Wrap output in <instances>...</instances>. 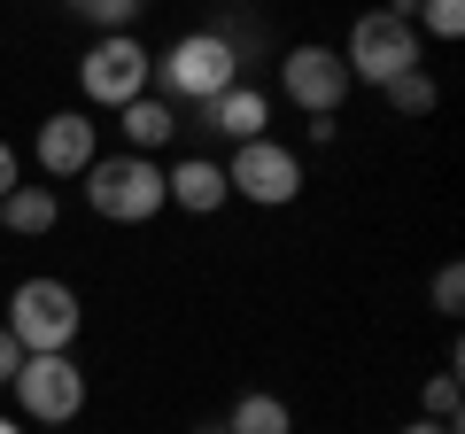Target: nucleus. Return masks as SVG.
<instances>
[{
	"label": "nucleus",
	"instance_id": "obj_1",
	"mask_svg": "<svg viewBox=\"0 0 465 434\" xmlns=\"http://www.w3.org/2000/svg\"><path fill=\"white\" fill-rule=\"evenodd\" d=\"M85 202H94V217H109V225H148L155 210H163V171L148 163V155H109V163H85Z\"/></svg>",
	"mask_w": 465,
	"mask_h": 434
},
{
	"label": "nucleus",
	"instance_id": "obj_2",
	"mask_svg": "<svg viewBox=\"0 0 465 434\" xmlns=\"http://www.w3.org/2000/svg\"><path fill=\"white\" fill-rule=\"evenodd\" d=\"M148 78H163L171 101H217L225 85H241V54H232L225 32H186V39H171V54Z\"/></svg>",
	"mask_w": 465,
	"mask_h": 434
},
{
	"label": "nucleus",
	"instance_id": "obj_3",
	"mask_svg": "<svg viewBox=\"0 0 465 434\" xmlns=\"http://www.w3.org/2000/svg\"><path fill=\"white\" fill-rule=\"evenodd\" d=\"M78 295H70L63 280H24L16 295H8V334L24 341V357H54L78 341Z\"/></svg>",
	"mask_w": 465,
	"mask_h": 434
},
{
	"label": "nucleus",
	"instance_id": "obj_4",
	"mask_svg": "<svg viewBox=\"0 0 465 434\" xmlns=\"http://www.w3.org/2000/svg\"><path fill=\"white\" fill-rule=\"evenodd\" d=\"M341 70H349V85H357V78H365V85L403 78V70H419V32H411L403 16H388V8H372V16H357V24H349Z\"/></svg>",
	"mask_w": 465,
	"mask_h": 434
},
{
	"label": "nucleus",
	"instance_id": "obj_5",
	"mask_svg": "<svg viewBox=\"0 0 465 434\" xmlns=\"http://www.w3.org/2000/svg\"><path fill=\"white\" fill-rule=\"evenodd\" d=\"M148 70H155V54L140 47L133 32H101V47L78 63V94L94 101V109H124V101L148 94Z\"/></svg>",
	"mask_w": 465,
	"mask_h": 434
},
{
	"label": "nucleus",
	"instance_id": "obj_6",
	"mask_svg": "<svg viewBox=\"0 0 465 434\" xmlns=\"http://www.w3.org/2000/svg\"><path fill=\"white\" fill-rule=\"evenodd\" d=\"M8 388H16L24 419H39V427H63V419L85 411V372L70 365V350H54V357H24Z\"/></svg>",
	"mask_w": 465,
	"mask_h": 434
},
{
	"label": "nucleus",
	"instance_id": "obj_7",
	"mask_svg": "<svg viewBox=\"0 0 465 434\" xmlns=\"http://www.w3.org/2000/svg\"><path fill=\"white\" fill-rule=\"evenodd\" d=\"M225 186L249 194V202H264V210H280V202L302 194V163H295V148H280V140H241Z\"/></svg>",
	"mask_w": 465,
	"mask_h": 434
},
{
	"label": "nucleus",
	"instance_id": "obj_8",
	"mask_svg": "<svg viewBox=\"0 0 465 434\" xmlns=\"http://www.w3.org/2000/svg\"><path fill=\"white\" fill-rule=\"evenodd\" d=\"M280 85H287V101L311 109V117H333L341 94H349V70H341V54H333V47H295L280 63Z\"/></svg>",
	"mask_w": 465,
	"mask_h": 434
},
{
	"label": "nucleus",
	"instance_id": "obj_9",
	"mask_svg": "<svg viewBox=\"0 0 465 434\" xmlns=\"http://www.w3.org/2000/svg\"><path fill=\"white\" fill-rule=\"evenodd\" d=\"M85 163H94V117L54 109V117L39 124V171H47V179H85Z\"/></svg>",
	"mask_w": 465,
	"mask_h": 434
},
{
	"label": "nucleus",
	"instance_id": "obj_10",
	"mask_svg": "<svg viewBox=\"0 0 465 434\" xmlns=\"http://www.w3.org/2000/svg\"><path fill=\"white\" fill-rule=\"evenodd\" d=\"M163 194L179 202V210H194V217H210V210H225V163H210V155H186L179 171H163Z\"/></svg>",
	"mask_w": 465,
	"mask_h": 434
},
{
	"label": "nucleus",
	"instance_id": "obj_11",
	"mask_svg": "<svg viewBox=\"0 0 465 434\" xmlns=\"http://www.w3.org/2000/svg\"><path fill=\"white\" fill-rule=\"evenodd\" d=\"M202 109H210V124L232 133V140H264V117H272V101L256 94V85H225V94L202 101Z\"/></svg>",
	"mask_w": 465,
	"mask_h": 434
},
{
	"label": "nucleus",
	"instance_id": "obj_12",
	"mask_svg": "<svg viewBox=\"0 0 465 434\" xmlns=\"http://www.w3.org/2000/svg\"><path fill=\"white\" fill-rule=\"evenodd\" d=\"M54 217H63L54 186H8V194H0V225H8V233H54Z\"/></svg>",
	"mask_w": 465,
	"mask_h": 434
},
{
	"label": "nucleus",
	"instance_id": "obj_13",
	"mask_svg": "<svg viewBox=\"0 0 465 434\" xmlns=\"http://www.w3.org/2000/svg\"><path fill=\"white\" fill-rule=\"evenodd\" d=\"M179 133V124H171V101H124V140H133V155H148V148H163V140Z\"/></svg>",
	"mask_w": 465,
	"mask_h": 434
},
{
	"label": "nucleus",
	"instance_id": "obj_14",
	"mask_svg": "<svg viewBox=\"0 0 465 434\" xmlns=\"http://www.w3.org/2000/svg\"><path fill=\"white\" fill-rule=\"evenodd\" d=\"M225 434H295V419H287L280 396H241L232 403V427Z\"/></svg>",
	"mask_w": 465,
	"mask_h": 434
},
{
	"label": "nucleus",
	"instance_id": "obj_15",
	"mask_svg": "<svg viewBox=\"0 0 465 434\" xmlns=\"http://www.w3.org/2000/svg\"><path fill=\"white\" fill-rule=\"evenodd\" d=\"M388 101H396L403 117H427L434 109V78L427 70H403V78H388Z\"/></svg>",
	"mask_w": 465,
	"mask_h": 434
},
{
	"label": "nucleus",
	"instance_id": "obj_16",
	"mask_svg": "<svg viewBox=\"0 0 465 434\" xmlns=\"http://www.w3.org/2000/svg\"><path fill=\"white\" fill-rule=\"evenodd\" d=\"M85 24H101V32H124V24L140 16V0H70Z\"/></svg>",
	"mask_w": 465,
	"mask_h": 434
},
{
	"label": "nucleus",
	"instance_id": "obj_17",
	"mask_svg": "<svg viewBox=\"0 0 465 434\" xmlns=\"http://www.w3.org/2000/svg\"><path fill=\"white\" fill-rule=\"evenodd\" d=\"M419 24H427L434 39H458L465 32V0H419Z\"/></svg>",
	"mask_w": 465,
	"mask_h": 434
},
{
	"label": "nucleus",
	"instance_id": "obj_18",
	"mask_svg": "<svg viewBox=\"0 0 465 434\" xmlns=\"http://www.w3.org/2000/svg\"><path fill=\"white\" fill-rule=\"evenodd\" d=\"M427 419L458 434V372H434V388H427Z\"/></svg>",
	"mask_w": 465,
	"mask_h": 434
},
{
	"label": "nucleus",
	"instance_id": "obj_19",
	"mask_svg": "<svg viewBox=\"0 0 465 434\" xmlns=\"http://www.w3.org/2000/svg\"><path fill=\"white\" fill-rule=\"evenodd\" d=\"M434 311H442V318H458V311H465V271H458V264L434 271Z\"/></svg>",
	"mask_w": 465,
	"mask_h": 434
},
{
	"label": "nucleus",
	"instance_id": "obj_20",
	"mask_svg": "<svg viewBox=\"0 0 465 434\" xmlns=\"http://www.w3.org/2000/svg\"><path fill=\"white\" fill-rule=\"evenodd\" d=\"M16 365H24V341H16V334H8V326H0V388L16 380Z\"/></svg>",
	"mask_w": 465,
	"mask_h": 434
},
{
	"label": "nucleus",
	"instance_id": "obj_21",
	"mask_svg": "<svg viewBox=\"0 0 465 434\" xmlns=\"http://www.w3.org/2000/svg\"><path fill=\"white\" fill-rule=\"evenodd\" d=\"M8 186H24V179H16V148L0 140V194H8Z\"/></svg>",
	"mask_w": 465,
	"mask_h": 434
},
{
	"label": "nucleus",
	"instance_id": "obj_22",
	"mask_svg": "<svg viewBox=\"0 0 465 434\" xmlns=\"http://www.w3.org/2000/svg\"><path fill=\"white\" fill-rule=\"evenodd\" d=\"M403 434H450V427H434V419H411V427H403Z\"/></svg>",
	"mask_w": 465,
	"mask_h": 434
},
{
	"label": "nucleus",
	"instance_id": "obj_23",
	"mask_svg": "<svg viewBox=\"0 0 465 434\" xmlns=\"http://www.w3.org/2000/svg\"><path fill=\"white\" fill-rule=\"evenodd\" d=\"M0 434H24V427H16V419H0Z\"/></svg>",
	"mask_w": 465,
	"mask_h": 434
},
{
	"label": "nucleus",
	"instance_id": "obj_24",
	"mask_svg": "<svg viewBox=\"0 0 465 434\" xmlns=\"http://www.w3.org/2000/svg\"><path fill=\"white\" fill-rule=\"evenodd\" d=\"M202 434H225V427H202Z\"/></svg>",
	"mask_w": 465,
	"mask_h": 434
}]
</instances>
